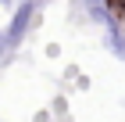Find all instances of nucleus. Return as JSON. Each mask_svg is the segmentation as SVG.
<instances>
[{"mask_svg":"<svg viewBox=\"0 0 125 122\" xmlns=\"http://www.w3.org/2000/svg\"><path fill=\"white\" fill-rule=\"evenodd\" d=\"M111 4H115V7H118V11L125 14V0H111Z\"/></svg>","mask_w":125,"mask_h":122,"instance_id":"3","label":"nucleus"},{"mask_svg":"<svg viewBox=\"0 0 125 122\" xmlns=\"http://www.w3.org/2000/svg\"><path fill=\"white\" fill-rule=\"evenodd\" d=\"M7 50H11V47H7V36H4V32H0V57L7 54Z\"/></svg>","mask_w":125,"mask_h":122,"instance_id":"2","label":"nucleus"},{"mask_svg":"<svg viewBox=\"0 0 125 122\" xmlns=\"http://www.w3.org/2000/svg\"><path fill=\"white\" fill-rule=\"evenodd\" d=\"M32 14H36V0H25L18 11H14V18H11V25L4 29V36H7V47L14 50L21 43V36L29 32V25H32Z\"/></svg>","mask_w":125,"mask_h":122,"instance_id":"1","label":"nucleus"}]
</instances>
